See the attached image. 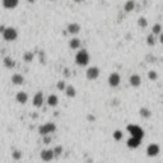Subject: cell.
<instances>
[{
    "label": "cell",
    "instance_id": "obj_18",
    "mask_svg": "<svg viewBox=\"0 0 163 163\" xmlns=\"http://www.w3.org/2000/svg\"><path fill=\"white\" fill-rule=\"evenodd\" d=\"M65 94H66L69 98H74L77 96V89H75L74 85H68L66 89H65Z\"/></svg>",
    "mask_w": 163,
    "mask_h": 163
},
{
    "label": "cell",
    "instance_id": "obj_16",
    "mask_svg": "<svg viewBox=\"0 0 163 163\" xmlns=\"http://www.w3.org/2000/svg\"><path fill=\"white\" fill-rule=\"evenodd\" d=\"M19 4V0H3V6L6 9H14Z\"/></svg>",
    "mask_w": 163,
    "mask_h": 163
},
{
    "label": "cell",
    "instance_id": "obj_4",
    "mask_svg": "<svg viewBox=\"0 0 163 163\" xmlns=\"http://www.w3.org/2000/svg\"><path fill=\"white\" fill-rule=\"evenodd\" d=\"M127 131L131 134V136L138 138V139H140V140H142L143 136H144V131L142 130V127L138 126V125H129V126H127Z\"/></svg>",
    "mask_w": 163,
    "mask_h": 163
},
{
    "label": "cell",
    "instance_id": "obj_23",
    "mask_svg": "<svg viewBox=\"0 0 163 163\" xmlns=\"http://www.w3.org/2000/svg\"><path fill=\"white\" fill-rule=\"evenodd\" d=\"M33 58H35V55H33V54H32L31 51L24 52V55H23V60H24L26 62H31V61H33Z\"/></svg>",
    "mask_w": 163,
    "mask_h": 163
},
{
    "label": "cell",
    "instance_id": "obj_8",
    "mask_svg": "<svg viewBox=\"0 0 163 163\" xmlns=\"http://www.w3.org/2000/svg\"><path fill=\"white\" fill-rule=\"evenodd\" d=\"M159 152H161V148L156 143H152V144H149L147 147V154L149 157H157L159 154Z\"/></svg>",
    "mask_w": 163,
    "mask_h": 163
},
{
    "label": "cell",
    "instance_id": "obj_12",
    "mask_svg": "<svg viewBox=\"0 0 163 163\" xmlns=\"http://www.w3.org/2000/svg\"><path fill=\"white\" fill-rule=\"evenodd\" d=\"M15 101L18 102V103H20V105H24V103H27V101H28V94L26 93V92H18L17 94H15Z\"/></svg>",
    "mask_w": 163,
    "mask_h": 163
},
{
    "label": "cell",
    "instance_id": "obj_28",
    "mask_svg": "<svg viewBox=\"0 0 163 163\" xmlns=\"http://www.w3.org/2000/svg\"><path fill=\"white\" fill-rule=\"evenodd\" d=\"M114 139L115 140H117V142H118V140H121L122 139V131H120V130H116V131H114Z\"/></svg>",
    "mask_w": 163,
    "mask_h": 163
},
{
    "label": "cell",
    "instance_id": "obj_30",
    "mask_svg": "<svg viewBox=\"0 0 163 163\" xmlns=\"http://www.w3.org/2000/svg\"><path fill=\"white\" fill-rule=\"evenodd\" d=\"M12 157L15 159V161H19L20 158H22V152L20 150H13V153H12Z\"/></svg>",
    "mask_w": 163,
    "mask_h": 163
},
{
    "label": "cell",
    "instance_id": "obj_11",
    "mask_svg": "<svg viewBox=\"0 0 163 163\" xmlns=\"http://www.w3.org/2000/svg\"><path fill=\"white\" fill-rule=\"evenodd\" d=\"M10 80H12V83H13L14 85H22V84L24 83V77H23L22 74L17 73V74H13V75H12Z\"/></svg>",
    "mask_w": 163,
    "mask_h": 163
},
{
    "label": "cell",
    "instance_id": "obj_35",
    "mask_svg": "<svg viewBox=\"0 0 163 163\" xmlns=\"http://www.w3.org/2000/svg\"><path fill=\"white\" fill-rule=\"evenodd\" d=\"M52 2H54V0H52Z\"/></svg>",
    "mask_w": 163,
    "mask_h": 163
},
{
    "label": "cell",
    "instance_id": "obj_34",
    "mask_svg": "<svg viewBox=\"0 0 163 163\" xmlns=\"http://www.w3.org/2000/svg\"><path fill=\"white\" fill-rule=\"evenodd\" d=\"M82 2H84V0H74V3H77V4H79V3H82Z\"/></svg>",
    "mask_w": 163,
    "mask_h": 163
},
{
    "label": "cell",
    "instance_id": "obj_1",
    "mask_svg": "<svg viewBox=\"0 0 163 163\" xmlns=\"http://www.w3.org/2000/svg\"><path fill=\"white\" fill-rule=\"evenodd\" d=\"M89 61H91V56L85 49H82L77 52V55H75V62H77L78 66H87V65L89 64Z\"/></svg>",
    "mask_w": 163,
    "mask_h": 163
},
{
    "label": "cell",
    "instance_id": "obj_33",
    "mask_svg": "<svg viewBox=\"0 0 163 163\" xmlns=\"http://www.w3.org/2000/svg\"><path fill=\"white\" fill-rule=\"evenodd\" d=\"M27 3H29V4H35V3H36V0H27Z\"/></svg>",
    "mask_w": 163,
    "mask_h": 163
},
{
    "label": "cell",
    "instance_id": "obj_31",
    "mask_svg": "<svg viewBox=\"0 0 163 163\" xmlns=\"http://www.w3.org/2000/svg\"><path fill=\"white\" fill-rule=\"evenodd\" d=\"M43 142H45V144H49V143L51 142V139L49 138V135H46V136H45V139H43Z\"/></svg>",
    "mask_w": 163,
    "mask_h": 163
},
{
    "label": "cell",
    "instance_id": "obj_5",
    "mask_svg": "<svg viewBox=\"0 0 163 163\" xmlns=\"http://www.w3.org/2000/svg\"><path fill=\"white\" fill-rule=\"evenodd\" d=\"M108 85L111 87V88H116V87H118V84H120L121 82V77L118 73H111L110 75H108Z\"/></svg>",
    "mask_w": 163,
    "mask_h": 163
},
{
    "label": "cell",
    "instance_id": "obj_14",
    "mask_svg": "<svg viewBox=\"0 0 163 163\" xmlns=\"http://www.w3.org/2000/svg\"><path fill=\"white\" fill-rule=\"evenodd\" d=\"M46 102H47V106H49V107H56L58 103H59V98H58L56 94H50V96L47 97Z\"/></svg>",
    "mask_w": 163,
    "mask_h": 163
},
{
    "label": "cell",
    "instance_id": "obj_19",
    "mask_svg": "<svg viewBox=\"0 0 163 163\" xmlns=\"http://www.w3.org/2000/svg\"><path fill=\"white\" fill-rule=\"evenodd\" d=\"M134 9H135V2H134V0H127V2L125 3V6H124L125 13H130V12H133Z\"/></svg>",
    "mask_w": 163,
    "mask_h": 163
},
{
    "label": "cell",
    "instance_id": "obj_32",
    "mask_svg": "<svg viewBox=\"0 0 163 163\" xmlns=\"http://www.w3.org/2000/svg\"><path fill=\"white\" fill-rule=\"evenodd\" d=\"M159 42H161V45L163 46V32H162V33L159 35Z\"/></svg>",
    "mask_w": 163,
    "mask_h": 163
},
{
    "label": "cell",
    "instance_id": "obj_9",
    "mask_svg": "<svg viewBox=\"0 0 163 163\" xmlns=\"http://www.w3.org/2000/svg\"><path fill=\"white\" fill-rule=\"evenodd\" d=\"M129 84L134 87V88H138V87H140V84H142V77H140L139 74H133L131 77L129 78Z\"/></svg>",
    "mask_w": 163,
    "mask_h": 163
},
{
    "label": "cell",
    "instance_id": "obj_15",
    "mask_svg": "<svg viewBox=\"0 0 163 163\" xmlns=\"http://www.w3.org/2000/svg\"><path fill=\"white\" fill-rule=\"evenodd\" d=\"M80 45H82V41L78 38V37H74L69 41V47L71 50H79L80 49Z\"/></svg>",
    "mask_w": 163,
    "mask_h": 163
},
{
    "label": "cell",
    "instance_id": "obj_25",
    "mask_svg": "<svg viewBox=\"0 0 163 163\" xmlns=\"http://www.w3.org/2000/svg\"><path fill=\"white\" fill-rule=\"evenodd\" d=\"M138 24H139V27H142V28H147L148 27V20H147V18L140 17L138 19Z\"/></svg>",
    "mask_w": 163,
    "mask_h": 163
},
{
    "label": "cell",
    "instance_id": "obj_27",
    "mask_svg": "<svg viewBox=\"0 0 163 163\" xmlns=\"http://www.w3.org/2000/svg\"><path fill=\"white\" fill-rule=\"evenodd\" d=\"M66 84H65V82L64 80H59L58 82V84H56V88L59 89V91H62V92H65V89H66Z\"/></svg>",
    "mask_w": 163,
    "mask_h": 163
},
{
    "label": "cell",
    "instance_id": "obj_21",
    "mask_svg": "<svg viewBox=\"0 0 163 163\" xmlns=\"http://www.w3.org/2000/svg\"><path fill=\"white\" fill-rule=\"evenodd\" d=\"M139 114H140V116H142L143 118H149V117L152 116V112H150V110H149V108H147V107L140 108Z\"/></svg>",
    "mask_w": 163,
    "mask_h": 163
},
{
    "label": "cell",
    "instance_id": "obj_2",
    "mask_svg": "<svg viewBox=\"0 0 163 163\" xmlns=\"http://www.w3.org/2000/svg\"><path fill=\"white\" fill-rule=\"evenodd\" d=\"M3 38L8 42H12V41H15L17 37H18V31L14 28V27H6L5 31L3 32Z\"/></svg>",
    "mask_w": 163,
    "mask_h": 163
},
{
    "label": "cell",
    "instance_id": "obj_29",
    "mask_svg": "<svg viewBox=\"0 0 163 163\" xmlns=\"http://www.w3.org/2000/svg\"><path fill=\"white\" fill-rule=\"evenodd\" d=\"M62 150H64V148H62L61 145H58V147H55V148H54V153H55V157H59V156H61Z\"/></svg>",
    "mask_w": 163,
    "mask_h": 163
},
{
    "label": "cell",
    "instance_id": "obj_3",
    "mask_svg": "<svg viewBox=\"0 0 163 163\" xmlns=\"http://www.w3.org/2000/svg\"><path fill=\"white\" fill-rule=\"evenodd\" d=\"M55 130H56V125L54 124V122H46V124H43L40 126L38 129V133L43 136H46V135H50L51 133H55Z\"/></svg>",
    "mask_w": 163,
    "mask_h": 163
},
{
    "label": "cell",
    "instance_id": "obj_22",
    "mask_svg": "<svg viewBox=\"0 0 163 163\" xmlns=\"http://www.w3.org/2000/svg\"><path fill=\"white\" fill-rule=\"evenodd\" d=\"M163 32V28H162V26L159 24V23H156L154 26H153V29H152V33L153 35H156V36H159L161 33Z\"/></svg>",
    "mask_w": 163,
    "mask_h": 163
},
{
    "label": "cell",
    "instance_id": "obj_20",
    "mask_svg": "<svg viewBox=\"0 0 163 163\" xmlns=\"http://www.w3.org/2000/svg\"><path fill=\"white\" fill-rule=\"evenodd\" d=\"M4 65H5V68H8V69H13L15 66V61L10 56H6V58H4Z\"/></svg>",
    "mask_w": 163,
    "mask_h": 163
},
{
    "label": "cell",
    "instance_id": "obj_6",
    "mask_svg": "<svg viewBox=\"0 0 163 163\" xmlns=\"http://www.w3.org/2000/svg\"><path fill=\"white\" fill-rule=\"evenodd\" d=\"M85 77H87V79H89V80H96L97 78L100 77V68H97V66L88 68L87 71H85Z\"/></svg>",
    "mask_w": 163,
    "mask_h": 163
},
{
    "label": "cell",
    "instance_id": "obj_24",
    "mask_svg": "<svg viewBox=\"0 0 163 163\" xmlns=\"http://www.w3.org/2000/svg\"><path fill=\"white\" fill-rule=\"evenodd\" d=\"M147 43H148V46H154V45H156V35L150 33V35L147 37Z\"/></svg>",
    "mask_w": 163,
    "mask_h": 163
},
{
    "label": "cell",
    "instance_id": "obj_7",
    "mask_svg": "<svg viewBox=\"0 0 163 163\" xmlns=\"http://www.w3.org/2000/svg\"><path fill=\"white\" fill-rule=\"evenodd\" d=\"M41 159L43 162H51L54 158H55V153H54V149H43L40 154Z\"/></svg>",
    "mask_w": 163,
    "mask_h": 163
},
{
    "label": "cell",
    "instance_id": "obj_26",
    "mask_svg": "<svg viewBox=\"0 0 163 163\" xmlns=\"http://www.w3.org/2000/svg\"><path fill=\"white\" fill-rule=\"evenodd\" d=\"M148 78H149L150 80H157V79H158L157 71H156V70H149V71H148Z\"/></svg>",
    "mask_w": 163,
    "mask_h": 163
},
{
    "label": "cell",
    "instance_id": "obj_17",
    "mask_svg": "<svg viewBox=\"0 0 163 163\" xmlns=\"http://www.w3.org/2000/svg\"><path fill=\"white\" fill-rule=\"evenodd\" d=\"M140 143H142V140H140V139L131 136V138L127 140V147L131 148V149H135V148H138V147L140 145Z\"/></svg>",
    "mask_w": 163,
    "mask_h": 163
},
{
    "label": "cell",
    "instance_id": "obj_13",
    "mask_svg": "<svg viewBox=\"0 0 163 163\" xmlns=\"http://www.w3.org/2000/svg\"><path fill=\"white\" fill-rule=\"evenodd\" d=\"M66 31H68V33H70V35H78L80 32V24L79 23H70L68 26Z\"/></svg>",
    "mask_w": 163,
    "mask_h": 163
},
{
    "label": "cell",
    "instance_id": "obj_10",
    "mask_svg": "<svg viewBox=\"0 0 163 163\" xmlns=\"http://www.w3.org/2000/svg\"><path fill=\"white\" fill-rule=\"evenodd\" d=\"M32 102H33V106L35 107H41L43 105V102H45V98H43V93L42 92H37L33 96V100H32Z\"/></svg>",
    "mask_w": 163,
    "mask_h": 163
}]
</instances>
